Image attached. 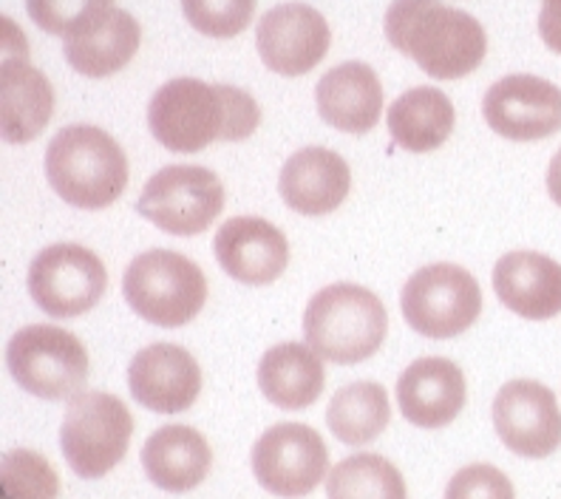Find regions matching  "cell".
Segmentation results:
<instances>
[{"label":"cell","instance_id":"obj_31","mask_svg":"<svg viewBox=\"0 0 561 499\" xmlns=\"http://www.w3.org/2000/svg\"><path fill=\"white\" fill-rule=\"evenodd\" d=\"M445 499H516V491L511 477L496 465L473 463L454 474Z\"/></svg>","mask_w":561,"mask_h":499},{"label":"cell","instance_id":"obj_10","mask_svg":"<svg viewBox=\"0 0 561 499\" xmlns=\"http://www.w3.org/2000/svg\"><path fill=\"white\" fill-rule=\"evenodd\" d=\"M108 273L100 256L80 245H51L28 268V293L51 318H77L100 304Z\"/></svg>","mask_w":561,"mask_h":499},{"label":"cell","instance_id":"obj_29","mask_svg":"<svg viewBox=\"0 0 561 499\" xmlns=\"http://www.w3.org/2000/svg\"><path fill=\"white\" fill-rule=\"evenodd\" d=\"M114 7V0H26L28 18L48 35L75 37Z\"/></svg>","mask_w":561,"mask_h":499},{"label":"cell","instance_id":"obj_12","mask_svg":"<svg viewBox=\"0 0 561 499\" xmlns=\"http://www.w3.org/2000/svg\"><path fill=\"white\" fill-rule=\"evenodd\" d=\"M482 114L505 139H548L561 128V89L545 77L507 75L485 91Z\"/></svg>","mask_w":561,"mask_h":499},{"label":"cell","instance_id":"obj_18","mask_svg":"<svg viewBox=\"0 0 561 499\" xmlns=\"http://www.w3.org/2000/svg\"><path fill=\"white\" fill-rule=\"evenodd\" d=\"M352 173L346 159L321 145H309L295 151L284 162L278 191L284 205L304 216H327L350 196Z\"/></svg>","mask_w":561,"mask_h":499},{"label":"cell","instance_id":"obj_23","mask_svg":"<svg viewBox=\"0 0 561 499\" xmlns=\"http://www.w3.org/2000/svg\"><path fill=\"white\" fill-rule=\"evenodd\" d=\"M142 29L137 18L125 9L111 7L91 26H85L80 35L66 37V60L71 69L85 77H111L125 69L134 55H137Z\"/></svg>","mask_w":561,"mask_h":499},{"label":"cell","instance_id":"obj_16","mask_svg":"<svg viewBox=\"0 0 561 499\" xmlns=\"http://www.w3.org/2000/svg\"><path fill=\"white\" fill-rule=\"evenodd\" d=\"M213 253L230 279L247 287H264L284 275L289 264L287 236L267 219L236 216L216 230Z\"/></svg>","mask_w":561,"mask_h":499},{"label":"cell","instance_id":"obj_13","mask_svg":"<svg viewBox=\"0 0 561 499\" xmlns=\"http://www.w3.org/2000/svg\"><path fill=\"white\" fill-rule=\"evenodd\" d=\"M493 429L519 457H550L561 445L556 395L539 381H511L493 397Z\"/></svg>","mask_w":561,"mask_h":499},{"label":"cell","instance_id":"obj_1","mask_svg":"<svg viewBox=\"0 0 561 499\" xmlns=\"http://www.w3.org/2000/svg\"><path fill=\"white\" fill-rule=\"evenodd\" d=\"M259 123L261 109L247 91L196 77L164 82L148 105L153 139L173 154L205 151L216 139L241 143L253 137Z\"/></svg>","mask_w":561,"mask_h":499},{"label":"cell","instance_id":"obj_32","mask_svg":"<svg viewBox=\"0 0 561 499\" xmlns=\"http://www.w3.org/2000/svg\"><path fill=\"white\" fill-rule=\"evenodd\" d=\"M539 35L548 48L561 55V0H541Z\"/></svg>","mask_w":561,"mask_h":499},{"label":"cell","instance_id":"obj_17","mask_svg":"<svg viewBox=\"0 0 561 499\" xmlns=\"http://www.w3.org/2000/svg\"><path fill=\"white\" fill-rule=\"evenodd\" d=\"M466 375L448 358H420L400 375V415L417 429H443L466 409Z\"/></svg>","mask_w":561,"mask_h":499},{"label":"cell","instance_id":"obj_26","mask_svg":"<svg viewBox=\"0 0 561 499\" xmlns=\"http://www.w3.org/2000/svg\"><path fill=\"white\" fill-rule=\"evenodd\" d=\"M391 420L389 395L380 384L357 381L332 395L327 409V426L341 443L366 445L380 438Z\"/></svg>","mask_w":561,"mask_h":499},{"label":"cell","instance_id":"obj_25","mask_svg":"<svg viewBox=\"0 0 561 499\" xmlns=\"http://www.w3.org/2000/svg\"><path fill=\"white\" fill-rule=\"evenodd\" d=\"M457 111L448 94L434 86H420L400 94L389 109V134L411 154L437 151L451 137Z\"/></svg>","mask_w":561,"mask_h":499},{"label":"cell","instance_id":"obj_5","mask_svg":"<svg viewBox=\"0 0 561 499\" xmlns=\"http://www.w3.org/2000/svg\"><path fill=\"white\" fill-rule=\"evenodd\" d=\"M125 302L153 327H185L207 302V279L191 259L173 250H148L123 275Z\"/></svg>","mask_w":561,"mask_h":499},{"label":"cell","instance_id":"obj_6","mask_svg":"<svg viewBox=\"0 0 561 499\" xmlns=\"http://www.w3.org/2000/svg\"><path fill=\"white\" fill-rule=\"evenodd\" d=\"M7 363L14 384L41 400H69L89 381V352L80 338L55 324H32L9 341Z\"/></svg>","mask_w":561,"mask_h":499},{"label":"cell","instance_id":"obj_20","mask_svg":"<svg viewBox=\"0 0 561 499\" xmlns=\"http://www.w3.org/2000/svg\"><path fill=\"white\" fill-rule=\"evenodd\" d=\"M318 114L343 134H369L383 114V86L371 66L341 63L321 77L316 89Z\"/></svg>","mask_w":561,"mask_h":499},{"label":"cell","instance_id":"obj_7","mask_svg":"<svg viewBox=\"0 0 561 499\" xmlns=\"http://www.w3.org/2000/svg\"><path fill=\"white\" fill-rule=\"evenodd\" d=\"M134 418L119 397L108 392H80L71 397L60 426L62 457L82 479H100L123 463Z\"/></svg>","mask_w":561,"mask_h":499},{"label":"cell","instance_id":"obj_27","mask_svg":"<svg viewBox=\"0 0 561 499\" xmlns=\"http://www.w3.org/2000/svg\"><path fill=\"white\" fill-rule=\"evenodd\" d=\"M327 499H405V483L380 454H352L329 472Z\"/></svg>","mask_w":561,"mask_h":499},{"label":"cell","instance_id":"obj_8","mask_svg":"<svg viewBox=\"0 0 561 499\" xmlns=\"http://www.w3.org/2000/svg\"><path fill=\"white\" fill-rule=\"evenodd\" d=\"M403 318L414 332L434 341L462 336L482 313V290L459 264H428L405 281Z\"/></svg>","mask_w":561,"mask_h":499},{"label":"cell","instance_id":"obj_28","mask_svg":"<svg viewBox=\"0 0 561 499\" xmlns=\"http://www.w3.org/2000/svg\"><path fill=\"white\" fill-rule=\"evenodd\" d=\"M60 477L46 457L12 449L0 457V499H57Z\"/></svg>","mask_w":561,"mask_h":499},{"label":"cell","instance_id":"obj_19","mask_svg":"<svg viewBox=\"0 0 561 499\" xmlns=\"http://www.w3.org/2000/svg\"><path fill=\"white\" fill-rule=\"evenodd\" d=\"M493 293L527 321H548L561 313V264L534 250H514L493 268Z\"/></svg>","mask_w":561,"mask_h":499},{"label":"cell","instance_id":"obj_21","mask_svg":"<svg viewBox=\"0 0 561 499\" xmlns=\"http://www.w3.org/2000/svg\"><path fill=\"white\" fill-rule=\"evenodd\" d=\"M55 114V89L26 60V48L0 66V134L12 145L32 143Z\"/></svg>","mask_w":561,"mask_h":499},{"label":"cell","instance_id":"obj_24","mask_svg":"<svg viewBox=\"0 0 561 499\" xmlns=\"http://www.w3.org/2000/svg\"><path fill=\"white\" fill-rule=\"evenodd\" d=\"M327 372L321 355L309 343H278L261 355L259 386L270 404L301 411L321 397Z\"/></svg>","mask_w":561,"mask_h":499},{"label":"cell","instance_id":"obj_33","mask_svg":"<svg viewBox=\"0 0 561 499\" xmlns=\"http://www.w3.org/2000/svg\"><path fill=\"white\" fill-rule=\"evenodd\" d=\"M548 193H550V199H553L556 205L561 207V148H559V151H556V157L550 159Z\"/></svg>","mask_w":561,"mask_h":499},{"label":"cell","instance_id":"obj_15","mask_svg":"<svg viewBox=\"0 0 561 499\" xmlns=\"http://www.w3.org/2000/svg\"><path fill=\"white\" fill-rule=\"evenodd\" d=\"M128 389L137 404L157 415L187 411L202 392V370L187 349L151 343L139 349L128 366Z\"/></svg>","mask_w":561,"mask_h":499},{"label":"cell","instance_id":"obj_22","mask_svg":"<svg viewBox=\"0 0 561 499\" xmlns=\"http://www.w3.org/2000/svg\"><path fill=\"white\" fill-rule=\"evenodd\" d=\"M210 465V445L191 426H162L142 445L145 474L168 494H187L202 486Z\"/></svg>","mask_w":561,"mask_h":499},{"label":"cell","instance_id":"obj_30","mask_svg":"<svg viewBox=\"0 0 561 499\" xmlns=\"http://www.w3.org/2000/svg\"><path fill=\"white\" fill-rule=\"evenodd\" d=\"M182 12L196 32L227 41L253 23L255 0H182Z\"/></svg>","mask_w":561,"mask_h":499},{"label":"cell","instance_id":"obj_14","mask_svg":"<svg viewBox=\"0 0 561 499\" xmlns=\"http://www.w3.org/2000/svg\"><path fill=\"white\" fill-rule=\"evenodd\" d=\"M261 63L284 77H301L327 57L329 23L318 9L307 3H280L261 14L255 29Z\"/></svg>","mask_w":561,"mask_h":499},{"label":"cell","instance_id":"obj_4","mask_svg":"<svg viewBox=\"0 0 561 499\" xmlns=\"http://www.w3.org/2000/svg\"><path fill=\"white\" fill-rule=\"evenodd\" d=\"M389 329L383 302L357 284H332L312 295L304 313V338L337 366L363 363L380 349Z\"/></svg>","mask_w":561,"mask_h":499},{"label":"cell","instance_id":"obj_9","mask_svg":"<svg viewBox=\"0 0 561 499\" xmlns=\"http://www.w3.org/2000/svg\"><path fill=\"white\" fill-rule=\"evenodd\" d=\"M225 207L219 177L202 165H168L145 182L137 199L139 216L171 236H196Z\"/></svg>","mask_w":561,"mask_h":499},{"label":"cell","instance_id":"obj_2","mask_svg":"<svg viewBox=\"0 0 561 499\" xmlns=\"http://www.w3.org/2000/svg\"><path fill=\"white\" fill-rule=\"evenodd\" d=\"M383 26L391 46L434 80H459L485 60L482 23L443 0H394Z\"/></svg>","mask_w":561,"mask_h":499},{"label":"cell","instance_id":"obj_3","mask_svg":"<svg viewBox=\"0 0 561 499\" xmlns=\"http://www.w3.org/2000/svg\"><path fill=\"white\" fill-rule=\"evenodd\" d=\"M46 177L62 202L80 211H100L123 196L128 159L117 139L103 128L69 125L48 143Z\"/></svg>","mask_w":561,"mask_h":499},{"label":"cell","instance_id":"obj_11","mask_svg":"<svg viewBox=\"0 0 561 499\" xmlns=\"http://www.w3.org/2000/svg\"><path fill=\"white\" fill-rule=\"evenodd\" d=\"M253 474L275 497H307L329 474L327 443L304 423L270 426L253 445Z\"/></svg>","mask_w":561,"mask_h":499}]
</instances>
